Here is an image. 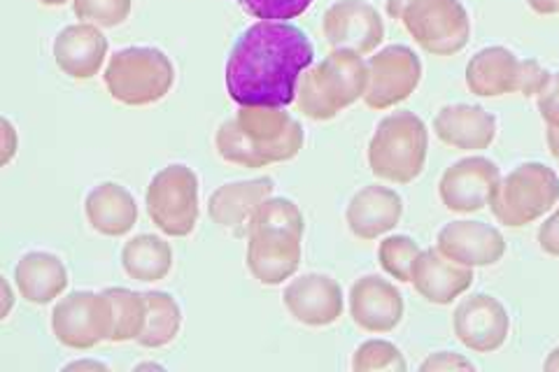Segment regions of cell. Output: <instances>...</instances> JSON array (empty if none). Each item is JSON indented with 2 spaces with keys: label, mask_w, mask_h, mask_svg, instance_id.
Returning <instances> with one entry per match:
<instances>
[{
  "label": "cell",
  "mask_w": 559,
  "mask_h": 372,
  "mask_svg": "<svg viewBox=\"0 0 559 372\" xmlns=\"http://www.w3.org/2000/svg\"><path fill=\"white\" fill-rule=\"evenodd\" d=\"M401 217H404V199L399 196V191L382 184L359 189L345 209L349 233L366 242L390 236Z\"/></svg>",
  "instance_id": "obj_19"
},
{
  "label": "cell",
  "mask_w": 559,
  "mask_h": 372,
  "mask_svg": "<svg viewBox=\"0 0 559 372\" xmlns=\"http://www.w3.org/2000/svg\"><path fill=\"white\" fill-rule=\"evenodd\" d=\"M366 108L376 112L390 110L394 105L408 100L423 82V61L406 45H390L373 51L366 61Z\"/></svg>",
  "instance_id": "obj_10"
},
{
  "label": "cell",
  "mask_w": 559,
  "mask_h": 372,
  "mask_svg": "<svg viewBox=\"0 0 559 372\" xmlns=\"http://www.w3.org/2000/svg\"><path fill=\"white\" fill-rule=\"evenodd\" d=\"M436 250L466 268H492L509 247L497 226L478 219H454L439 230Z\"/></svg>",
  "instance_id": "obj_16"
},
{
  "label": "cell",
  "mask_w": 559,
  "mask_h": 372,
  "mask_svg": "<svg viewBox=\"0 0 559 372\" xmlns=\"http://www.w3.org/2000/svg\"><path fill=\"white\" fill-rule=\"evenodd\" d=\"M548 147L550 154L559 161V129H548Z\"/></svg>",
  "instance_id": "obj_42"
},
{
  "label": "cell",
  "mask_w": 559,
  "mask_h": 372,
  "mask_svg": "<svg viewBox=\"0 0 559 372\" xmlns=\"http://www.w3.org/2000/svg\"><path fill=\"white\" fill-rule=\"evenodd\" d=\"M271 177H254V180H236L217 187L207 199V215L219 228L234 236L248 238V228L257 207L273 196Z\"/></svg>",
  "instance_id": "obj_21"
},
{
  "label": "cell",
  "mask_w": 559,
  "mask_h": 372,
  "mask_svg": "<svg viewBox=\"0 0 559 372\" xmlns=\"http://www.w3.org/2000/svg\"><path fill=\"white\" fill-rule=\"evenodd\" d=\"M257 228H289V230H296V233H306V219H304L301 207L292 199L269 196L257 207L248 233Z\"/></svg>",
  "instance_id": "obj_30"
},
{
  "label": "cell",
  "mask_w": 559,
  "mask_h": 372,
  "mask_svg": "<svg viewBox=\"0 0 559 372\" xmlns=\"http://www.w3.org/2000/svg\"><path fill=\"white\" fill-rule=\"evenodd\" d=\"M408 368L404 351H401L390 340H366L353 353V370L357 372H378V370H392L404 372Z\"/></svg>",
  "instance_id": "obj_31"
},
{
  "label": "cell",
  "mask_w": 559,
  "mask_h": 372,
  "mask_svg": "<svg viewBox=\"0 0 559 372\" xmlns=\"http://www.w3.org/2000/svg\"><path fill=\"white\" fill-rule=\"evenodd\" d=\"M499 182L501 170L492 158L471 154L443 170L439 180V199L450 212L471 215V212L489 207Z\"/></svg>",
  "instance_id": "obj_11"
},
{
  "label": "cell",
  "mask_w": 559,
  "mask_h": 372,
  "mask_svg": "<svg viewBox=\"0 0 559 372\" xmlns=\"http://www.w3.org/2000/svg\"><path fill=\"white\" fill-rule=\"evenodd\" d=\"M322 33L331 49L373 55L384 40L382 14L366 0H336L322 16Z\"/></svg>",
  "instance_id": "obj_14"
},
{
  "label": "cell",
  "mask_w": 559,
  "mask_h": 372,
  "mask_svg": "<svg viewBox=\"0 0 559 372\" xmlns=\"http://www.w3.org/2000/svg\"><path fill=\"white\" fill-rule=\"evenodd\" d=\"M63 370H108V363L96 361V359H80V361L66 363Z\"/></svg>",
  "instance_id": "obj_40"
},
{
  "label": "cell",
  "mask_w": 559,
  "mask_h": 372,
  "mask_svg": "<svg viewBox=\"0 0 559 372\" xmlns=\"http://www.w3.org/2000/svg\"><path fill=\"white\" fill-rule=\"evenodd\" d=\"M0 285H3V319H8V314L12 312V305H14V293H12V287H10V279L8 277H3V281H0Z\"/></svg>",
  "instance_id": "obj_41"
},
{
  "label": "cell",
  "mask_w": 559,
  "mask_h": 372,
  "mask_svg": "<svg viewBox=\"0 0 559 372\" xmlns=\"http://www.w3.org/2000/svg\"><path fill=\"white\" fill-rule=\"evenodd\" d=\"M544 370H548V372H559V347H555V349L548 353V359H546V363H544Z\"/></svg>",
  "instance_id": "obj_43"
},
{
  "label": "cell",
  "mask_w": 559,
  "mask_h": 372,
  "mask_svg": "<svg viewBox=\"0 0 559 372\" xmlns=\"http://www.w3.org/2000/svg\"><path fill=\"white\" fill-rule=\"evenodd\" d=\"M419 370L423 372H433V370H476V365L471 363L466 357L457 351H433L429 357L419 363Z\"/></svg>",
  "instance_id": "obj_36"
},
{
  "label": "cell",
  "mask_w": 559,
  "mask_h": 372,
  "mask_svg": "<svg viewBox=\"0 0 559 372\" xmlns=\"http://www.w3.org/2000/svg\"><path fill=\"white\" fill-rule=\"evenodd\" d=\"M304 233L289 228H257L248 233V271L264 287H280L299 271Z\"/></svg>",
  "instance_id": "obj_12"
},
{
  "label": "cell",
  "mask_w": 559,
  "mask_h": 372,
  "mask_svg": "<svg viewBox=\"0 0 559 372\" xmlns=\"http://www.w3.org/2000/svg\"><path fill=\"white\" fill-rule=\"evenodd\" d=\"M304 145L301 121L275 105H245L222 121L215 133L217 156L250 170L287 164L301 154Z\"/></svg>",
  "instance_id": "obj_2"
},
{
  "label": "cell",
  "mask_w": 559,
  "mask_h": 372,
  "mask_svg": "<svg viewBox=\"0 0 559 372\" xmlns=\"http://www.w3.org/2000/svg\"><path fill=\"white\" fill-rule=\"evenodd\" d=\"M452 328L466 349L492 353L509 340L511 314L492 293H471L454 308Z\"/></svg>",
  "instance_id": "obj_13"
},
{
  "label": "cell",
  "mask_w": 559,
  "mask_h": 372,
  "mask_svg": "<svg viewBox=\"0 0 559 372\" xmlns=\"http://www.w3.org/2000/svg\"><path fill=\"white\" fill-rule=\"evenodd\" d=\"M527 5L536 14H557L559 12V0H527Z\"/></svg>",
  "instance_id": "obj_39"
},
{
  "label": "cell",
  "mask_w": 559,
  "mask_h": 372,
  "mask_svg": "<svg viewBox=\"0 0 559 372\" xmlns=\"http://www.w3.org/2000/svg\"><path fill=\"white\" fill-rule=\"evenodd\" d=\"M312 61L314 49L306 31L289 22H257L238 35L226 59V94L238 108H287Z\"/></svg>",
  "instance_id": "obj_1"
},
{
  "label": "cell",
  "mask_w": 559,
  "mask_h": 372,
  "mask_svg": "<svg viewBox=\"0 0 559 372\" xmlns=\"http://www.w3.org/2000/svg\"><path fill=\"white\" fill-rule=\"evenodd\" d=\"M147 314L143 333L138 335V345L145 349H162L170 345L180 335L182 328V308L168 291H147L145 293Z\"/></svg>",
  "instance_id": "obj_27"
},
{
  "label": "cell",
  "mask_w": 559,
  "mask_h": 372,
  "mask_svg": "<svg viewBox=\"0 0 559 372\" xmlns=\"http://www.w3.org/2000/svg\"><path fill=\"white\" fill-rule=\"evenodd\" d=\"M234 3L259 22H289L301 16L312 0H234Z\"/></svg>",
  "instance_id": "obj_33"
},
{
  "label": "cell",
  "mask_w": 559,
  "mask_h": 372,
  "mask_svg": "<svg viewBox=\"0 0 559 372\" xmlns=\"http://www.w3.org/2000/svg\"><path fill=\"white\" fill-rule=\"evenodd\" d=\"M559 201V177L540 161H524L501 175L489 209L506 228H522L538 221Z\"/></svg>",
  "instance_id": "obj_7"
},
{
  "label": "cell",
  "mask_w": 559,
  "mask_h": 372,
  "mask_svg": "<svg viewBox=\"0 0 559 372\" xmlns=\"http://www.w3.org/2000/svg\"><path fill=\"white\" fill-rule=\"evenodd\" d=\"M474 268H466L443 256L439 250H423L411 285L431 305H450L474 285Z\"/></svg>",
  "instance_id": "obj_22"
},
{
  "label": "cell",
  "mask_w": 559,
  "mask_h": 372,
  "mask_svg": "<svg viewBox=\"0 0 559 372\" xmlns=\"http://www.w3.org/2000/svg\"><path fill=\"white\" fill-rule=\"evenodd\" d=\"M429 154V129L411 110L392 112L376 127L366 161L376 177L392 184H411L425 170Z\"/></svg>",
  "instance_id": "obj_4"
},
{
  "label": "cell",
  "mask_w": 559,
  "mask_h": 372,
  "mask_svg": "<svg viewBox=\"0 0 559 372\" xmlns=\"http://www.w3.org/2000/svg\"><path fill=\"white\" fill-rule=\"evenodd\" d=\"M84 217L98 236L124 238L138 224V203L124 184L100 182L86 193Z\"/></svg>",
  "instance_id": "obj_23"
},
{
  "label": "cell",
  "mask_w": 559,
  "mask_h": 372,
  "mask_svg": "<svg viewBox=\"0 0 559 372\" xmlns=\"http://www.w3.org/2000/svg\"><path fill=\"white\" fill-rule=\"evenodd\" d=\"M366 61L357 51L331 49L329 55L312 63L296 86L299 112L312 121L336 119L349 105L364 98L366 92Z\"/></svg>",
  "instance_id": "obj_3"
},
{
  "label": "cell",
  "mask_w": 559,
  "mask_h": 372,
  "mask_svg": "<svg viewBox=\"0 0 559 372\" xmlns=\"http://www.w3.org/2000/svg\"><path fill=\"white\" fill-rule=\"evenodd\" d=\"M423 247L411 236H384L378 244L380 268L396 281H411Z\"/></svg>",
  "instance_id": "obj_29"
},
{
  "label": "cell",
  "mask_w": 559,
  "mask_h": 372,
  "mask_svg": "<svg viewBox=\"0 0 559 372\" xmlns=\"http://www.w3.org/2000/svg\"><path fill=\"white\" fill-rule=\"evenodd\" d=\"M0 131H3V152H0V164L10 166L16 152H20V133H16L14 123L8 117L0 119Z\"/></svg>",
  "instance_id": "obj_38"
},
{
  "label": "cell",
  "mask_w": 559,
  "mask_h": 372,
  "mask_svg": "<svg viewBox=\"0 0 559 372\" xmlns=\"http://www.w3.org/2000/svg\"><path fill=\"white\" fill-rule=\"evenodd\" d=\"M431 127L443 145L460 152H483L497 140V117L471 103L443 105Z\"/></svg>",
  "instance_id": "obj_20"
},
{
  "label": "cell",
  "mask_w": 559,
  "mask_h": 372,
  "mask_svg": "<svg viewBox=\"0 0 559 372\" xmlns=\"http://www.w3.org/2000/svg\"><path fill=\"white\" fill-rule=\"evenodd\" d=\"M347 310L361 331L380 335L392 333L401 324L406 305L404 296L390 279L380 275H364L349 289Z\"/></svg>",
  "instance_id": "obj_17"
},
{
  "label": "cell",
  "mask_w": 559,
  "mask_h": 372,
  "mask_svg": "<svg viewBox=\"0 0 559 372\" xmlns=\"http://www.w3.org/2000/svg\"><path fill=\"white\" fill-rule=\"evenodd\" d=\"M550 70L546 65H540L536 59L527 57L522 59L520 65V80H518V94L524 98H536L540 92H544L546 84L550 82Z\"/></svg>",
  "instance_id": "obj_34"
},
{
  "label": "cell",
  "mask_w": 559,
  "mask_h": 372,
  "mask_svg": "<svg viewBox=\"0 0 559 372\" xmlns=\"http://www.w3.org/2000/svg\"><path fill=\"white\" fill-rule=\"evenodd\" d=\"M51 57L66 77L78 82L92 80L100 73L105 57H108V38L96 24H70L57 33L51 43Z\"/></svg>",
  "instance_id": "obj_18"
},
{
  "label": "cell",
  "mask_w": 559,
  "mask_h": 372,
  "mask_svg": "<svg viewBox=\"0 0 559 372\" xmlns=\"http://www.w3.org/2000/svg\"><path fill=\"white\" fill-rule=\"evenodd\" d=\"M283 303L294 322L310 328L336 324L345 310V296L338 281L326 273L294 277L283 291Z\"/></svg>",
  "instance_id": "obj_15"
},
{
  "label": "cell",
  "mask_w": 559,
  "mask_h": 372,
  "mask_svg": "<svg viewBox=\"0 0 559 372\" xmlns=\"http://www.w3.org/2000/svg\"><path fill=\"white\" fill-rule=\"evenodd\" d=\"M38 3L45 8H61V5L70 3V0H38Z\"/></svg>",
  "instance_id": "obj_44"
},
{
  "label": "cell",
  "mask_w": 559,
  "mask_h": 372,
  "mask_svg": "<svg viewBox=\"0 0 559 372\" xmlns=\"http://www.w3.org/2000/svg\"><path fill=\"white\" fill-rule=\"evenodd\" d=\"M536 108L548 129H559V73H552L544 92L536 96Z\"/></svg>",
  "instance_id": "obj_35"
},
{
  "label": "cell",
  "mask_w": 559,
  "mask_h": 372,
  "mask_svg": "<svg viewBox=\"0 0 559 372\" xmlns=\"http://www.w3.org/2000/svg\"><path fill=\"white\" fill-rule=\"evenodd\" d=\"M110 300L112 308V335L110 343H131L138 340V335L143 333L147 303L145 293L124 289V287H110L103 289Z\"/></svg>",
  "instance_id": "obj_28"
},
{
  "label": "cell",
  "mask_w": 559,
  "mask_h": 372,
  "mask_svg": "<svg viewBox=\"0 0 559 372\" xmlns=\"http://www.w3.org/2000/svg\"><path fill=\"white\" fill-rule=\"evenodd\" d=\"M14 285L31 305H49L68 289L66 263L51 252H26L14 265Z\"/></svg>",
  "instance_id": "obj_24"
},
{
  "label": "cell",
  "mask_w": 559,
  "mask_h": 372,
  "mask_svg": "<svg viewBox=\"0 0 559 372\" xmlns=\"http://www.w3.org/2000/svg\"><path fill=\"white\" fill-rule=\"evenodd\" d=\"M103 82L117 103L129 108H147V105L162 103L173 92L175 63L159 47H124L110 57Z\"/></svg>",
  "instance_id": "obj_6"
},
{
  "label": "cell",
  "mask_w": 559,
  "mask_h": 372,
  "mask_svg": "<svg viewBox=\"0 0 559 372\" xmlns=\"http://www.w3.org/2000/svg\"><path fill=\"white\" fill-rule=\"evenodd\" d=\"M133 0H73L78 20L96 24L100 28L121 26L131 14Z\"/></svg>",
  "instance_id": "obj_32"
},
{
  "label": "cell",
  "mask_w": 559,
  "mask_h": 372,
  "mask_svg": "<svg viewBox=\"0 0 559 372\" xmlns=\"http://www.w3.org/2000/svg\"><path fill=\"white\" fill-rule=\"evenodd\" d=\"M384 12L431 57H454L471 40V16L462 0H388Z\"/></svg>",
  "instance_id": "obj_5"
},
{
  "label": "cell",
  "mask_w": 559,
  "mask_h": 372,
  "mask_svg": "<svg viewBox=\"0 0 559 372\" xmlns=\"http://www.w3.org/2000/svg\"><path fill=\"white\" fill-rule=\"evenodd\" d=\"M147 215L168 238H187L199 224V177L187 164H168L145 191Z\"/></svg>",
  "instance_id": "obj_8"
},
{
  "label": "cell",
  "mask_w": 559,
  "mask_h": 372,
  "mask_svg": "<svg viewBox=\"0 0 559 372\" xmlns=\"http://www.w3.org/2000/svg\"><path fill=\"white\" fill-rule=\"evenodd\" d=\"M536 240L540 244V250L559 259V207L552 212V215L544 224H540Z\"/></svg>",
  "instance_id": "obj_37"
},
{
  "label": "cell",
  "mask_w": 559,
  "mask_h": 372,
  "mask_svg": "<svg viewBox=\"0 0 559 372\" xmlns=\"http://www.w3.org/2000/svg\"><path fill=\"white\" fill-rule=\"evenodd\" d=\"M173 261L170 242L154 233L133 236L121 247V268L131 279L145 281V285L166 279L173 271Z\"/></svg>",
  "instance_id": "obj_26"
},
{
  "label": "cell",
  "mask_w": 559,
  "mask_h": 372,
  "mask_svg": "<svg viewBox=\"0 0 559 372\" xmlns=\"http://www.w3.org/2000/svg\"><path fill=\"white\" fill-rule=\"evenodd\" d=\"M135 370H164L162 363H152V361H145V363H138Z\"/></svg>",
  "instance_id": "obj_45"
},
{
  "label": "cell",
  "mask_w": 559,
  "mask_h": 372,
  "mask_svg": "<svg viewBox=\"0 0 559 372\" xmlns=\"http://www.w3.org/2000/svg\"><path fill=\"white\" fill-rule=\"evenodd\" d=\"M520 65L515 51L501 45L485 47L476 51L466 63V86L471 94L480 98H499L506 94H518Z\"/></svg>",
  "instance_id": "obj_25"
},
{
  "label": "cell",
  "mask_w": 559,
  "mask_h": 372,
  "mask_svg": "<svg viewBox=\"0 0 559 372\" xmlns=\"http://www.w3.org/2000/svg\"><path fill=\"white\" fill-rule=\"evenodd\" d=\"M51 333L68 349H94L110 343L112 308L105 291H73L51 310Z\"/></svg>",
  "instance_id": "obj_9"
}]
</instances>
